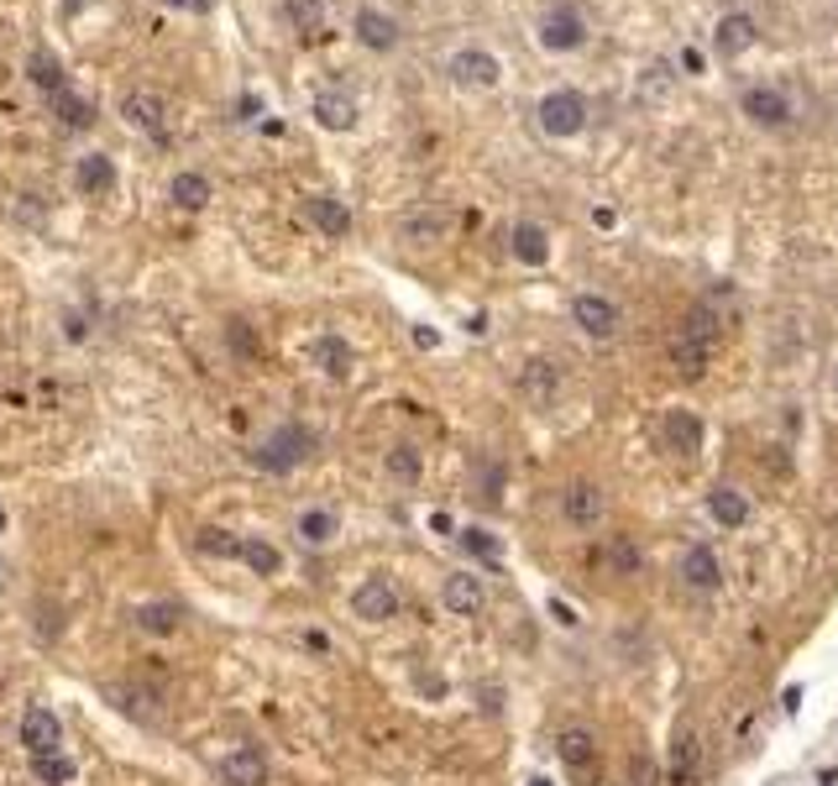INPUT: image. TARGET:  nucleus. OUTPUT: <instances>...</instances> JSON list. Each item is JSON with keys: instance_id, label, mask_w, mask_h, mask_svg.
<instances>
[{"instance_id": "23", "label": "nucleus", "mask_w": 838, "mask_h": 786, "mask_svg": "<svg viewBox=\"0 0 838 786\" xmlns=\"http://www.w3.org/2000/svg\"><path fill=\"white\" fill-rule=\"evenodd\" d=\"M509 252L524 263V268H545V263H550V237H545V226L519 220V226L509 231Z\"/></svg>"}, {"instance_id": "8", "label": "nucleus", "mask_w": 838, "mask_h": 786, "mask_svg": "<svg viewBox=\"0 0 838 786\" xmlns=\"http://www.w3.org/2000/svg\"><path fill=\"white\" fill-rule=\"evenodd\" d=\"M582 42H587V27H582V16L571 5H550L539 16V48L545 53H576Z\"/></svg>"}, {"instance_id": "46", "label": "nucleus", "mask_w": 838, "mask_h": 786, "mask_svg": "<svg viewBox=\"0 0 838 786\" xmlns=\"http://www.w3.org/2000/svg\"><path fill=\"white\" fill-rule=\"evenodd\" d=\"M550 619H556V624H567V630H576V608H571L567 598H550Z\"/></svg>"}, {"instance_id": "33", "label": "nucleus", "mask_w": 838, "mask_h": 786, "mask_svg": "<svg viewBox=\"0 0 838 786\" xmlns=\"http://www.w3.org/2000/svg\"><path fill=\"white\" fill-rule=\"evenodd\" d=\"M241 541H246V535H231V530H215V524H210V530L194 535V550L210 556V561H241Z\"/></svg>"}, {"instance_id": "37", "label": "nucleus", "mask_w": 838, "mask_h": 786, "mask_svg": "<svg viewBox=\"0 0 838 786\" xmlns=\"http://www.w3.org/2000/svg\"><path fill=\"white\" fill-rule=\"evenodd\" d=\"M456 541L467 545L478 561H487V567H498V561H504V541H498V535H487V530H478V524H467Z\"/></svg>"}, {"instance_id": "13", "label": "nucleus", "mask_w": 838, "mask_h": 786, "mask_svg": "<svg viewBox=\"0 0 838 786\" xmlns=\"http://www.w3.org/2000/svg\"><path fill=\"white\" fill-rule=\"evenodd\" d=\"M561 515H567L576 530H593V524H602V515H608V493H602L598 483H567V493H561Z\"/></svg>"}, {"instance_id": "30", "label": "nucleus", "mask_w": 838, "mask_h": 786, "mask_svg": "<svg viewBox=\"0 0 838 786\" xmlns=\"http://www.w3.org/2000/svg\"><path fill=\"white\" fill-rule=\"evenodd\" d=\"M745 116L760 126H780L786 122V94L771 90V85H754V90H745Z\"/></svg>"}, {"instance_id": "19", "label": "nucleus", "mask_w": 838, "mask_h": 786, "mask_svg": "<svg viewBox=\"0 0 838 786\" xmlns=\"http://www.w3.org/2000/svg\"><path fill=\"white\" fill-rule=\"evenodd\" d=\"M660 435H665V446L676 456H691V452H702V415L697 409H665V420H660Z\"/></svg>"}, {"instance_id": "10", "label": "nucleus", "mask_w": 838, "mask_h": 786, "mask_svg": "<svg viewBox=\"0 0 838 786\" xmlns=\"http://www.w3.org/2000/svg\"><path fill=\"white\" fill-rule=\"evenodd\" d=\"M352 613L367 619V624H389V619H398V587H393L389 576H367L357 593H352Z\"/></svg>"}, {"instance_id": "45", "label": "nucleus", "mask_w": 838, "mask_h": 786, "mask_svg": "<svg viewBox=\"0 0 838 786\" xmlns=\"http://www.w3.org/2000/svg\"><path fill=\"white\" fill-rule=\"evenodd\" d=\"M63 335H68V341H85V335H90V326H85V315H79V309H68V315H63Z\"/></svg>"}, {"instance_id": "48", "label": "nucleus", "mask_w": 838, "mask_h": 786, "mask_svg": "<svg viewBox=\"0 0 838 786\" xmlns=\"http://www.w3.org/2000/svg\"><path fill=\"white\" fill-rule=\"evenodd\" d=\"M530 786H550V782H545V776H535V782H530Z\"/></svg>"}, {"instance_id": "32", "label": "nucleus", "mask_w": 838, "mask_h": 786, "mask_svg": "<svg viewBox=\"0 0 838 786\" xmlns=\"http://www.w3.org/2000/svg\"><path fill=\"white\" fill-rule=\"evenodd\" d=\"M749 42H754V22H749L745 11L723 16V22H719V53H723V59H739Z\"/></svg>"}, {"instance_id": "6", "label": "nucleus", "mask_w": 838, "mask_h": 786, "mask_svg": "<svg viewBox=\"0 0 838 786\" xmlns=\"http://www.w3.org/2000/svg\"><path fill=\"white\" fill-rule=\"evenodd\" d=\"M556 750H561V765L571 771V782L598 786L602 760H598V739H593V728H561Z\"/></svg>"}, {"instance_id": "28", "label": "nucleus", "mask_w": 838, "mask_h": 786, "mask_svg": "<svg viewBox=\"0 0 838 786\" xmlns=\"http://www.w3.org/2000/svg\"><path fill=\"white\" fill-rule=\"evenodd\" d=\"M697 776H702V739L687 728V734L676 739V756H671V776H665V782L671 786H697Z\"/></svg>"}, {"instance_id": "11", "label": "nucleus", "mask_w": 838, "mask_h": 786, "mask_svg": "<svg viewBox=\"0 0 838 786\" xmlns=\"http://www.w3.org/2000/svg\"><path fill=\"white\" fill-rule=\"evenodd\" d=\"M561 389H567V372L550 363V357H530L524 372H519V393H524L530 404H539V409H550V404L561 398Z\"/></svg>"}, {"instance_id": "36", "label": "nucleus", "mask_w": 838, "mask_h": 786, "mask_svg": "<svg viewBox=\"0 0 838 786\" xmlns=\"http://www.w3.org/2000/svg\"><path fill=\"white\" fill-rule=\"evenodd\" d=\"M300 541L304 545H330L335 541V515H330V509H304L300 515Z\"/></svg>"}, {"instance_id": "29", "label": "nucleus", "mask_w": 838, "mask_h": 786, "mask_svg": "<svg viewBox=\"0 0 838 786\" xmlns=\"http://www.w3.org/2000/svg\"><path fill=\"white\" fill-rule=\"evenodd\" d=\"M708 515L719 519L723 530H739L749 519V498L739 493V487H728V483H719L713 493H708Z\"/></svg>"}, {"instance_id": "24", "label": "nucleus", "mask_w": 838, "mask_h": 786, "mask_svg": "<svg viewBox=\"0 0 838 786\" xmlns=\"http://www.w3.org/2000/svg\"><path fill=\"white\" fill-rule=\"evenodd\" d=\"M278 16H283V27L300 31V37H320L330 5L326 0H278Z\"/></svg>"}, {"instance_id": "17", "label": "nucleus", "mask_w": 838, "mask_h": 786, "mask_svg": "<svg viewBox=\"0 0 838 786\" xmlns=\"http://www.w3.org/2000/svg\"><path fill=\"white\" fill-rule=\"evenodd\" d=\"M215 200V183H210V174H200V168H179L174 179H168V205L183 215H200Z\"/></svg>"}, {"instance_id": "31", "label": "nucleus", "mask_w": 838, "mask_h": 786, "mask_svg": "<svg viewBox=\"0 0 838 786\" xmlns=\"http://www.w3.org/2000/svg\"><path fill=\"white\" fill-rule=\"evenodd\" d=\"M602 567L613 576H639L645 556H639V545L628 541V535H608V545H602Z\"/></svg>"}, {"instance_id": "27", "label": "nucleus", "mask_w": 838, "mask_h": 786, "mask_svg": "<svg viewBox=\"0 0 838 786\" xmlns=\"http://www.w3.org/2000/svg\"><path fill=\"white\" fill-rule=\"evenodd\" d=\"M708 363H713V346L697 341V335H687V331H676V341H671V367H676L682 378H702Z\"/></svg>"}, {"instance_id": "12", "label": "nucleus", "mask_w": 838, "mask_h": 786, "mask_svg": "<svg viewBox=\"0 0 838 786\" xmlns=\"http://www.w3.org/2000/svg\"><path fill=\"white\" fill-rule=\"evenodd\" d=\"M22 74H27V85L31 90H42V94H59V90H68L74 79H68V63L48 48V42H37V48H27V59H22Z\"/></svg>"}, {"instance_id": "40", "label": "nucleus", "mask_w": 838, "mask_h": 786, "mask_svg": "<svg viewBox=\"0 0 838 786\" xmlns=\"http://www.w3.org/2000/svg\"><path fill=\"white\" fill-rule=\"evenodd\" d=\"M419 472H424L419 452L409 446V441H398V446L389 452V478H398V483H419Z\"/></svg>"}, {"instance_id": "18", "label": "nucleus", "mask_w": 838, "mask_h": 786, "mask_svg": "<svg viewBox=\"0 0 838 786\" xmlns=\"http://www.w3.org/2000/svg\"><path fill=\"white\" fill-rule=\"evenodd\" d=\"M220 782L226 786H268V760L257 745H237L231 756H220Z\"/></svg>"}, {"instance_id": "20", "label": "nucleus", "mask_w": 838, "mask_h": 786, "mask_svg": "<svg viewBox=\"0 0 838 786\" xmlns=\"http://www.w3.org/2000/svg\"><path fill=\"white\" fill-rule=\"evenodd\" d=\"M63 739V724L53 708H27L22 713V745H27V756H53Z\"/></svg>"}, {"instance_id": "34", "label": "nucleus", "mask_w": 838, "mask_h": 786, "mask_svg": "<svg viewBox=\"0 0 838 786\" xmlns=\"http://www.w3.org/2000/svg\"><path fill=\"white\" fill-rule=\"evenodd\" d=\"M241 561H246V567H252L257 576H278V572H283V556H278V545L263 541V535H246V541H241Z\"/></svg>"}, {"instance_id": "39", "label": "nucleus", "mask_w": 838, "mask_h": 786, "mask_svg": "<svg viewBox=\"0 0 838 786\" xmlns=\"http://www.w3.org/2000/svg\"><path fill=\"white\" fill-rule=\"evenodd\" d=\"M441 237H446V220H441V215H409V220H404V242H415V246H430V242H441Z\"/></svg>"}, {"instance_id": "4", "label": "nucleus", "mask_w": 838, "mask_h": 786, "mask_svg": "<svg viewBox=\"0 0 838 786\" xmlns=\"http://www.w3.org/2000/svg\"><path fill=\"white\" fill-rule=\"evenodd\" d=\"M68 179H74V189H79L85 200H111V194L120 189V168H116V157H111L105 148H90V152L74 157Z\"/></svg>"}, {"instance_id": "47", "label": "nucleus", "mask_w": 838, "mask_h": 786, "mask_svg": "<svg viewBox=\"0 0 838 786\" xmlns=\"http://www.w3.org/2000/svg\"><path fill=\"white\" fill-rule=\"evenodd\" d=\"M682 63H687V74H702V53H697V48H687V53H682Z\"/></svg>"}, {"instance_id": "1", "label": "nucleus", "mask_w": 838, "mask_h": 786, "mask_svg": "<svg viewBox=\"0 0 838 786\" xmlns=\"http://www.w3.org/2000/svg\"><path fill=\"white\" fill-rule=\"evenodd\" d=\"M315 456V430H304V424H278L272 435H263L257 446H252V467H263V472H294Z\"/></svg>"}, {"instance_id": "26", "label": "nucleus", "mask_w": 838, "mask_h": 786, "mask_svg": "<svg viewBox=\"0 0 838 786\" xmlns=\"http://www.w3.org/2000/svg\"><path fill=\"white\" fill-rule=\"evenodd\" d=\"M131 624H137L142 635L168 639V635H179L183 608H179V604H168V598H157V604H137V613H131Z\"/></svg>"}, {"instance_id": "42", "label": "nucleus", "mask_w": 838, "mask_h": 786, "mask_svg": "<svg viewBox=\"0 0 838 786\" xmlns=\"http://www.w3.org/2000/svg\"><path fill=\"white\" fill-rule=\"evenodd\" d=\"M174 16H215V0H157Z\"/></svg>"}, {"instance_id": "25", "label": "nucleus", "mask_w": 838, "mask_h": 786, "mask_svg": "<svg viewBox=\"0 0 838 786\" xmlns=\"http://www.w3.org/2000/svg\"><path fill=\"white\" fill-rule=\"evenodd\" d=\"M682 582L697 587V593H713L719 587L723 567H719V556H713V545H691L687 556H682Z\"/></svg>"}, {"instance_id": "9", "label": "nucleus", "mask_w": 838, "mask_h": 786, "mask_svg": "<svg viewBox=\"0 0 838 786\" xmlns=\"http://www.w3.org/2000/svg\"><path fill=\"white\" fill-rule=\"evenodd\" d=\"M398 16H389V11H378V5H357L352 11V37H357L367 53H393L398 48Z\"/></svg>"}, {"instance_id": "43", "label": "nucleus", "mask_w": 838, "mask_h": 786, "mask_svg": "<svg viewBox=\"0 0 838 786\" xmlns=\"http://www.w3.org/2000/svg\"><path fill=\"white\" fill-rule=\"evenodd\" d=\"M498 493H504V467L482 461V498H498Z\"/></svg>"}, {"instance_id": "15", "label": "nucleus", "mask_w": 838, "mask_h": 786, "mask_svg": "<svg viewBox=\"0 0 838 786\" xmlns=\"http://www.w3.org/2000/svg\"><path fill=\"white\" fill-rule=\"evenodd\" d=\"M309 363L320 367L326 378H335V383H346L352 378V363H357V352H352V341L335 331H320L315 341H309Z\"/></svg>"}, {"instance_id": "21", "label": "nucleus", "mask_w": 838, "mask_h": 786, "mask_svg": "<svg viewBox=\"0 0 838 786\" xmlns=\"http://www.w3.org/2000/svg\"><path fill=\"white\" fill-rule=\"evenodd\" d=\"M571 320L587 335H598V341L619 331V309H613V300H602V294H576L571 300Z\"/></svg>"}, {"instance_id": "22", "label": "nucleus", "mask_w": 838, "mask_h": 786, "mask_svg": "<svg viewBox=\"0 0 838 786\" xmlns=\"http://www.w3.org/2000/svg\"><path fill=\"white\" fill-rule=\"evenodd\" d=\"M441 598H446L450 613L472 619V613H482V604H487V587H482V576H472V572H450L446 587H441Z\"/></svg>"}, {"instance_id": "16", "label": "nucleus", "mask_w": 838, "mask_h": 786, "mask_svg": "<svg viewBox=\"0 0 838 786\" xmlns=\"http://www.w3.org/2000/svg\"><path fill=\"white\" fill-rule=\"evenodd\" d=\"M48 111H53V122H59L63 131H90L94 116H100V111H94V94H85L79 85L48 94Z\"/></svg>"}, {"instance_id": "44", "label": "nucleus", "mask_w": 838, "mask_h": 786, "mask_svg": "<svg viewBox=\"0 0 838 786\" xmlns=\"http://www.w3.org/2000/svg\"><path fill=\"white\" fill-rule=\"evenodd\" d=\"M263 111H268V100H263V94H241V100H237V122H257Z\"/></svg>"}, {"instance_id": "35", "label": "nucleus", "mask_w": 838, "mask_h": 786, "mask_svg": "<svg viewBox=\"0 0 838 786\" xmlns=\"http://www.w3.org/2000/svg\"><path fill=\"white\" fill-rule=\"evenodd\" d=\"M31 776H37L42 786H68L74 776H79V765L53 750V756H31Z\"/></svg>"}, {"instance_id": "2", "label": "nucleus", "mask_w": 838, "mask_h": 786, "mask_svg": "<svg viewBox=\"0 0 838 786\" xmlns=\"http://www.w3.org/2000/svg\"><path fill=\"white\" fill-rule=\"evenodd\" d=\"M116 116H120V126L137 131V137H148V142H168V116H174V105H168V94L163 90L137 85V90H126L116 100Z\"/></svg>"}, {"instance_id": "14", "label": "nucleus", "mask_w": 838, "mask_h": 786, "mask_svg": "<svg viewBox=\"0 0 838 786\" xmlns=\"http://www.w3.org/2000/svg\"><path fill=\"white\" fill-rule=\"evenodd\" d=\"M304 220L330 237V242H341V237H352V211H346V200H335V194H304Z\"/></svg>"}, {"instance_id": "38", "label": "nucleus", "mask_w": 838, "mask_h": 786, "mask_svg": "<svg viewBox=\"0 0 838 786\" xmlns=\"http://www.w3.org/2000/svg\"><path fill=\"white\" fill-rule=\"evenodd\" d=\"M660 782H665V771L656 765L650 750H634V756L624 760V786H660Z\"/></svg>"}, {"instance_id": "5", "label": "nucleus", "mask_w": 838, "mask_h": 786, "mask_svg": "<svg viewBox=\"0 0 838 786\" xmlns=\"http://www.w3.org/2000/svg\"><path fill=\"white\" fill-rule=\"evenodd\" d=\"M446 74L450 85H461V90H493L504 79V63L493 59L487 48H456L446 59Z\"/></svg>"}, {"instance_id": "7", "label": "nucleus", "mask_w": 838, "mask_h": 786, "mask_svg": "<svg viewBox=\"0 0 838 786\" xmlns=\"http://www.w3.org/2000/svg\"><path fill=\"white\" fill-rule=\"evenodd\" d=\"M357 116H361V105H357V94H346V90H315L309 94V122L320 126V131H357Z\"/></svg>"}, {"instance_id": "3", "label": "nucleus", "mask_w": 838, "mask_h": 786, "mask_svg": "<svg viewBox=\"0 0 838 786\" xmlns=\"http://www.w3.org/2000/svg\"><path fill=\"white\" fill-rule=\"evenodd\" d=\"M535 116H539V131H545V137L571 142V137H582V126H587V100L576 90H550L535 105Z\"/></svg>"}, {"instance_id": "41", "label": "nucleus", "mask_w": 838, "mask_h": 786, "mask_svg": "<svg viewBox=\"0 0 838 786\" xmlns=\"http://www.w3.org/2000/svg\"><path fill=\"white\" fill-rule=\"evenodd\" d=\"M226 341H231V352H237L241 363H257V357H263V341L252 335L246 320H231V326H226Z\"/></svg>"}]
</instances>
